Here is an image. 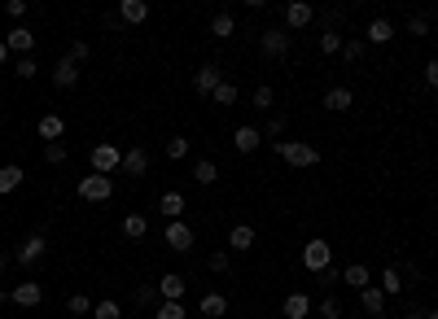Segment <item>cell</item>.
<instances>
[{"label": "cell", "mask_w": 438, "mask_h": 319, "mask_svg": "<svg viewBox=\"0 0 438 319\" xmlns=\"http://www.w3.org/2000/svg\"><path fill=\"white\" fill-rule=\"evenodd\" d=\"M277 154H281V162L294 166V171H307V166H316V162H320V149H316V144H307V140H281V144H277Z\"/></svg>", "instance_id": "cell-1"}, {"label": "cell", "mask_w": 438, "mask_h": 319, "mask_svg": "<svg viewBox=\"0 0 438 319\" xmlns=\"http://www.w3.org/2000/svg\"><path fill=\"white\" fill-rule=\"evenodd\" d=\"M302 267H307L312 276H320L324 267H333V249H329V241H324V237L307 241V245H302Z\"/></svg>", "instance_id": "cell-2"}, {"label": "cell", "mask_w": 438, "mask_h": 319, "mask_svg": "<svg viewBox=\"0 0 438 319\" xmlns=\"http://www.w3.org/2000/svg\"><path fill=\"white\" fill-rule=\"evenodd\" d=\"M88 162H92V175H105V179H110L115 171H123V149H115V144H96Z\"/></svg>", "instance_id": "cell-3"}, {"label": "cell", "mask_w": 438, "mask_h": 319, "mask_svg": "<svg viewBox=\"0 0 438 319\" xmlns=\"http://www.w3.org/2000/svg\"><path fill=\"white\" fill-rule=\"evenodd\" d=\"M79 197L92 201V206H101V201L115 197V184H110L105 175H84V179H79Z\"/></svg>", "instance_id": "cell-4"}, {"label": "cell", "mask_w": 438, "mask_h": 319, "mask_svg": "<svg viewBox=\"0 0 438 319\" xmlns=\"http://www.w3.org/2000/svg\"><path fill=\"white\" fill-rule=\"evenodd\" d=\"M258 48H263V57H272V61L289 57V31L285 27H268L263 40H258Z\"/></svg>", "instance_id": "cell-5"}, {"label": "cell", "mask_w": 438, "mask_h": 319, "mask_svg": "<svg viewBox=\"0 0 438 319\" xmlns=\"http://www.w3.org/2000/svg\"><path fill=\"white\" fill-rule=\"evenodd\" d=\"M162 241H167V245L175 249V254H189L198 237H193V228H189L184 219H171V223H167V232H162Z\"/></svg>", "instance_id": "cell-6"}, {"label": "cell", "mask_w": 438, "mask_h": 319, "mask_svg": "<svg viewBox=\"0 0 438 319\" xmlns=\"http://www.w3.org/2000/svg\"><path fill=\"white\" fill-rule=\"evenodd\" d=\"M44 249H48V237H44V232H31V237L18 245V254H13V258H18V267H36L44 258Z\"/></svg>", "instance_id": "cell-7"}, {"label": "cell", "mask_w": 438, "mask_h": 319, "mask_svg": "<svg viewBox=\"0 0 438 319\" xmlns=\"http://www.w3.org/2000/svg\"><path fill=\"white\" fill-rule=\"evenodd\" d=\"M219 83H224V71H219V66H215V61H202V66H198V71H193V92H202V96H210V92H215V88H219Z\"/></svg>", "instance_id": "cell-8"}, {"label": "cell", "mask_w": 438, "mask_h": 319, "mask_svg": "<svg viewBox=\"0 0 438 319\" xmlns=\"http://www.w3.org/2000/svg\"><path fill=\"white\" fill-rule=\"evenodd\" d=\"M40 297H44V289H40L36 280H22L18 289H9V302H13V306H22V311H36Z\"/></svg>", "instance_id": "cell-9"}, {"label": "cell", "mask_w": 438, "mask_h": 319, "mask_svg": "<svg viewBox=\"0 0 438 319\" xmlns=\"http://www.w3.org/2000/svg\"><path fill=\"white\" fill-rule=\"evenodd\" d=\"M184 289H189V280L180 272H167V276L158 280V297L162 302H184Z\"/></svg>", "instance_id": "cell-10"}, {"label": "cell", "mask_w": 438, "mask_h": 319, "mask_svg": "<svg viewBox=\"0 0 438 319\" xmlns=\"http://www.w3.org/2000/svg\"><path fill=\"white\" fill-rule=\"evenodd\" d=\"M36 131H40L44 144H57L61 136H66V119H61V114H44V119L36 123Z\"/></svg>", "instance_id": "cell-11"}, {"label": "cell", "mask_w": 438, "mask_h": 319, "mask_svg": "<svg viewBox=\"0 0 438 319\" xmlns=\"http://www.w3.org/2000/svg\"><path fill=\"white\" fill-rule=\"evenodd\" d=\"M5 48H9V53H31V48H36V31H31V27H9Z\"/></svg>", "instance_id": "cell-12"}, {"label": "cell", "mask_w": 438, "mask_h": 319, "mask_svg": "<svg viewBox=\"0 0 438 319\" xmlns=\"http://www.w3.org/2000/svg\"><path fill=\"white\" fill-rule=\"evenodd\" d=\"M233 144H237V154H254V149L263 144V131H258L254 123H246V127L233 131Z\"/></svg>", "instance_id": "cell-13"}, {"label": "cell", "mask_w": 438, "mask_h": 319, "mask_svg": "<svg viewBox=\"0 0 438 319\" xmlns=\"http://www.w3.org/2000/svg\"><path fill=\"white\" fill-rule=\"evenodd\" d=\"M312 5H302V0H294V5H285V31H302V27H312Z\"/></svg>", "instance_id": "cell-14"}, {"label": "cell", "mask_w": 438, "mask_h": 319, "mask_svg": "<svg viewBox=\"0 0 438 319\" xmlns=\"http://www.w3.org/2000/svg\"><path fill=\"white\" fill-rule=\"evenodd\" d=\"M312 306H316V302L307 297V293H289V297L281 302V315H285V319H307V315H312Z\"/></svg>", "instance_id": "cell-15"}, {"label": "cell", "mask_w": 438, "mask_h": 319, "mask_svg": "<svg viewBox=\"0 0 438 319\" xmlns=\"http://www.w3.org/2000/svg\"><path fill=\"white\" fill-rule=\"evenodd\" d=\"M123 171L132 179H145V175H149V154H145V149H127V154H123Z\"/></svg>", "instance_id": "cell-16"}, {"label": "cell", "mask_w": 438, "mask_h": 319, "mask_svg": "<svg viewBox=\"0 0 438 319\" xmlns=\"http://www.w3.org/2000/svg\"><path fill=\"white\" fill-rule=\"evenodd\" d=\"M351 105H355V92H351V88H342V83L324 92V110H333V114H346Z\"/></svg>", "instance_id": "cell-17"}, {"label": "cell", "mask_w": 438, "mask_h": 319, "mask_svg": "<svg viewBox=\"0 0 438 319\" xmlns=\"http://www.w3.org/2000/svg\"><path fill=\"white\" fill-rule=\"evenodd\" d=\"M53 83H57V88H75V83H79V66H75L71 57H61V61L53 66Z\"/></svg>", "instance_id": "cell-18"}, {"label": "cell", "mask_w": 438, "mask_h": 319, "mask_svg": "<svg viewBox=\"0 0 438 319\" xmlns=\"http://www.w3.org/2000/svg\"><path fill=\"white\" fill-rule=\"evenodd\" d=\"M198 311H202L206 319H224V315H228V297H224V293H206V297L198 302Z\"/></svg>", "instance_id": "cell-19"}, {"label": "cell", "mask_w": 438, "mask_h": 319, "mask_svg": "<svg viewBox=\"0 0 438 319\" xmlns=\"http://www.w3.org/2000/svg\"><path fill=\"white\" fill-rule=\"evenodd\" d=\"M27 179V171H22V166H13V162H5V166H0V197H9L13 188H18V184Z\"/></svg>", "instance_id": "cell-20"}, {"label": "cell", "mask_w": 438, "mask_h": 319, "mask_svg": "<svg viewBox=\"0 0 438 319\" xmlns=\"http://www.w3.org/2000/svg\"><path fill=\"white\" fill-rule=\"evenodd\" d=\"M149 18V5H145V0H123L119 5V22L127 27V22H145Z\"/></svg>", "instance_id": "cell-21"}, {"label": "cell", "mask_w": 438, "mask_h": 319, "mask_svg": "<svg viewBox=\"0 0 438 319\" xmlns=\"http://www.w3.org/2000/svg\"><path fill=\"white\" fill-rule=\"evenodd\" d=\"M403 284H408V280H403V267H386V272H381V293L386 297H399Z\"/></svg>", "instance_id": "cell-22"}, {"label": "cell", "mask_w": 438, "mask_h": 319, "mask_svg": "<svg viewBox=\"0 0 438 319\" xmlns=\"http://www.w3.org/2000/svg\"><path fill=\"white\" fill-rule=\"evenodd\" d=\"M158 210L167 214V219H184V193H162L158 197Z\"/></svg>", "instance_id": "cell-23"}, {"label": "cell", "mask_w": 438, "mask_h": 319, "mask_svg": "<svg viewBox=\"0 0 438 319\" xmlns=\"http://www.w3.org/2000/svg\"><path fill=\"white\" fill-rule=\"evenodd\" d=\"M360 306H364L372 319H377V315L386 311V293H381V289H372V284H368V289H360Z\"/></svg>", "instance_id": "cell-24"}, {"label": "cell", "mask_w": 438, "mask_h": 319, "mask_svg": "<svg viewBox=\"0 0 438 319\" xmlns=\"http://www.w3.org/2000/svg\"><path fill=\"white\" fill-rule=\"evenodd\" d=\"M368 40H372V44H390V40H395V22H390V18H372V22H368Z\"/></svg>", "instance_id": "cell-25"}, {"label": "cell", "mask_w": 438, "mask_h": 319, "mask_svg": "<svg viewBox=\"0 0 438 319\" xmlns=\"http://www.w3.org/2000/svg\"><path fill=\"white\" fill-rule=\"evenodd\" d=\"M145 232H149V219H145V214H136V210H132V214H127V219H123V237H127V241H140Z\"/></svg>", "instance_id": "cell-26"}, {"label": "cell", "mask_w": 438, "mask_h": 319, "mask_svg": "<svg viewBox=\"0 0 438 319\" xmlns=\"http://www.w3.org/2000/svg\"><path fill=\"white\" fill-rule=\"evenodd\" d=\"M342 280L351 284V289H368V280H372V267L355 262V267H346V272H342Z\"/></svg>", "instance_id": "cell-27"}, {"label": "cell", "mask_w": 438, "mask_h": 319, "mask_svg": "<svg viewBox=\"0 0 438 319\" xmlns=\"http://www.w3.org/2000/svg\"><path fill=\"white\" fill-rule=\"evenodd\" d=\"M233 31H237V18H233V13H215V18H210V36H215V40H228Z\"/></svg>", "instance_id": "cell-28"}, {"label": "cell", "mask_w": 438, "mask_h": 319, "mask_svg": "<svg viewBox=\"0 0 438 319\" xmlns=\"http://www.w3.org/2000/svg\"><path fill=\"white\" fill-rule=\"evenodd\" d=\"M92 306H96V302H92L88 293H71V297H66V311H71L75 319H88V315H92Z\"/></svg>", "instance_id": "cell-29"}, {"label": "cell", "mask_w": 438, "mask_h": 319, "mask_svg": "<svg viewBox=\"0 0 438 319\" xmlns=\"http://www.w3.org/2000/svg\"><path fill=\"white\" fill-rule=\"evenodd\" d=\"M228 245H233V249H254V228H250V223H237V228L228 232Z\"/></svg>", "instance_id": "cell-30"}, {"label": "cell", "mask_w": 438, "mask_h": 319, "mask_svg": "<svg viewBox=\"0 0 438 319\" xmlns=\"http://www.w3.org/2000/svg\"><path fill=\"white\" fill-rule=\"evenodd\" d=\"M193 179H198V184H215L219 179V162H210V158L193 162Z\"/></svg>", "instance_id": "cell-31"}, {"label": "cell", "mask_w": 438, "mask_h": 319, "mask_svg": "<svg viewBox=\"0 0 438 319\" xmlns=\"http://www.w3.org/2000/svg\"><path fill=\"white\" fill-rule=\"evenodd\" d=\"M285 127H289V123H285V114H272V119L263 123V136L281 144V136H285Z\"/></svg>", "instance_id": "cell-32"}, {"label": "cell", "mask_w": 438, "mask_h": 319, "mask_svg": "<svg viewBox=\"0 0 438 319\" xmlns=\"http://www.w3.org/2000/svg\"><path fill=\"white\" fill-rule=\"evenodd\" d=\"M92 319H123V306H119L115 297H110V302H96V306H92Z\"/></svg>", "instance_id": "cell-33"}, {"label": "cell", "mask_w": 438, "mask_h": 319, "mask_svg": "<svg viewBox=\"0 0 438 319\" xmlns=\"http://www.w3.org/2000/svg\"><path fill=\"white\" fill-rule=\"evenodd\" d=\"M206 272H215V276H224V272H233V258L224 254V249H215V254L206 258Z\"/></svg>", "instance_id": "cell-34"}, {"label": "cell", "mask_w": 438, "mask_h": 319, "mask_svg": "<svg viewBox=\"0 0 438 319\" xmlns=\"http://www.w3.org/2000/svg\"><path fill=\"white\" fill-rule=\"evenodd\" d=\"M237 96H241V92L233 88V83H228V79H224V83H219V88H215V92H210V101H219V105H237Z\"/></svg>", "instance_id": "cell-35"}, {"label": "cell", "mask_w": 438, "mask_h": 319, "mask_svg": "<svg viewBox=\"0 0 438 319\" xmlns=\"http://www.w3.org/2000/svg\"><path fill=\"white\" fill-rule=\"evenodd\" d=\"M167 158H171V162L189 158V136H171V140H167Z\"/></svg>", "instance_id": "cell-36"}, {"label": "cell", "mask_w": 438, "mask_h": 319, "mask_svg": "<svg viewBox=\"0 0 438 319\" xmlns=\"http://www.w3.org/2000/svg\"><path fill=\"white\" fill-rule=\"evenodd\" d=\"M316 306H320V315H324V319H342V302L329 297V293H324V297L316 302Z\"/></svg>", "instance_id": "cell-37"}, {"label": "cell", "mask_w": 438, "mask_h": 319, "mask_svg": "<svg viewBox=\"0 0 438 319\" xmlns=\"http://www.w3.org/2000/svg\"><path fill=\"white\" fill-rule=\"evenodd\" d=\"M44 162L48 166H61V162H66V144H61V140L57 144H44Z\"/></svg>", "instance_id": "cell-38"}, {"label": "cell", "mask_w": 438, "mask_h": 319, "mask_svg": "<svg viewBox=\"0 0 438 319\" xmlns=\"http://www.w3.org/2000/svg\"><path fill=\"white\" fill-rule=\"evenodd\" d=\"M13 71H18V79H36L40 66H36V57H18V61H13Z\"/></svg>", "instance_id": "cell-39"}, {"label": "cell", "mask_w": 438, "mask_h": 319, "mask_svg": "<svg viewBox=\"0 0 438 319\" xmlns=\"http://www.w3.org/2000/svg\"><path fill=\"white\" fill-rule=\"evenodd\" d=\"M320 53H342V36H337V31H324L320 36Z\"/></svg>", "instance_id": "cell-40"}, {"label": "cell", "mask_w": 438, "mask_h": 319, "mask_svg": "<svg viewBox=\"0 0 438 319\" xmlns=\"http://www.w3.org/2000/svg\"><path fill=\"white\" fill-rule=\"evenodd\" d=\"M158 319H184V302H162Z\"/></svg>", "instance_id": "cell-41"}, {"label": "cell", "mask_w": 438, "mask_h": 319, "mask_svg": "<svg viewBox=\"0 0 438 319\" xmlns=\"http://www.w3.org/2000/svg\"><path fill=\"white\" fill-rule=\"evenodd\" d=\"M342 57L346 61H360L364 57V40H342Z\"/></svg>", "instance_id": "cell-42"}, {"label": "cell", "mask_w": 438, "mask_h": 319, "mask_svg": "<svg viewBox=\"0 0 438 319\" xmlns=\"http://www.w3.org/2000/svg\"><path fill=\"white\" fill-rule=\"evenodd\" d=\"M66 57H71L75 66H84V61H88V44H84V40H75V44L66 48Z\"/></svg>", "instance_id": "cell-43"}, {"label": "cell", "mask_w": 438, "mask_h": 319, "mask_svg": "<svg viewBox=\"0 0 438 319\" xmlns=\"http://www.w3.org/2000/svg\"><path fill=\"white\" fill-rule=\"evenodd\" d=\"M272 101H277V92H272V88H254V105L258 110H272Z\"/></svg>", "instance_id": "cell-44"}, {"label": "cell", "mask_w": 438, "mask_h": 319, "mask_svg": "<svg viewBox=\"0 0 438 319\" xmlns=\"http://www.w3.org/2000/svg\"><path fill=\"white\" fill-rule=\"evenodd\" d=\"M136 302H140V306H149V302H158V289H154V284H140V289H136Z\"/></svg>", "instance_id": "cell-45"}, {"label": "cell", "mask_w": 438, "mask_h": 319, "mask_svg": "<svg viewBox=\"0 0 438 319\" xmlns=\"http://www.w3.org/2000/svg\"><path fill=\"white\" fill-rule=\"evenodd\" d=\"M408 31H412V36H430V18H421V13H416V18H408Z\"/></svg>", "instance_id": "cell-46"}, {"label": "cell", "mask_w": 438, "mask_h": 319, "mask_svg": "<svg viewBox=\"0 0 438 319\" xmlns=\"http://www.w3.org/2000/svg\"><path fill=\"white\" fill-rule=\"evenodd\" d=\"M5 13H9V18H27V0H9Z\"/></svg>", "instance_id": "cell-47"}, {"label": "cell", "mask_w": 438, "mask_h": 319, "mask_svg": "<svg viewBox=\"0 0 438 319\" xmlns=\"http://www.w3.org/2000/svg\"><path fill=\"white\" fill-rule=\"evenodd\" d=\"M425 83H430V88H438V57L425 61Z\"/></svg>", "instance_id": "cell-48"}, {"label": "cell", "mask_w": 438, "mask_h": 319, "mask_svg": "<svg viewBox=\"0 0 438 319\" xmlns=\"http://www.w3.org/2000/svg\"><path fill=\"white\" fill-rule=\"evenodd\" d=\"M316 280L324 284V289H329V284H337V280H342V272H333V267H324V272H320Z\"/></svg>", "instance_id": "cell-49"}, {"label": "cell", "mask_w": 438, "mask_h": 319, "mask_svg": "<svg viewBox=\"0 0 438 319\" xmlns=\"http://www.w3.org/2000/svg\"><path fill=\"white\" fill-rule=\"evenodd\" d=\"M9 61V48H5V40H0V66H5Z\"/></svg>", "instance_id": "cell-50"}, {"label": "cell", "mask_w": 438, "mask_h": 319, "mask_svg": "<svg viewBox=\"0 0 438 319\" xmlns=\"http://www.w3.org/2000/svg\"><path fill=\"white\" fill-rule=\"evenodd\" d=\"M0 272H9V254H0Z\"/></svg>", "instance_id": "cell-51"}, {"label": "cell", "mask_w": 438, "mask_h": 319, "mask_svg": "<svg viewBox=\"0 0 438 319\" xmlns=\"http://www.w3.org/2000/svg\"><path fill=\"white\" fill-rule=\"evenodd\" d=\"M5 302H9V289H0V306H5Z\"/></svg>", "instance_id": "cell-52"}, {"label": "cell", "mask_w": 438, "mask_h": 319, "mask_svg": "<svg viewBox=\"0 0 438 319\" xmlns=\"http://www.w3.org/2000/svg\"><path fill=\"white\" fill-rule=\"evenodd\" d=\"M425 319H438V311H425Z\"/></svg>", "instance_id": "cell-53"}, {"label": "cell", "mask_w": 438, "mask_h": 319, "mask_svg": "<svg viewBox=\"0 0 438 319\" xmlns=\"http://www.w3.org/2000/svg\"><path fill=\"white\" fill-rule=\"evenodd\" d=\"M377 319H386V315H377Z\"/></svg>", "instance_id": "cell-54"}]
</instances>
